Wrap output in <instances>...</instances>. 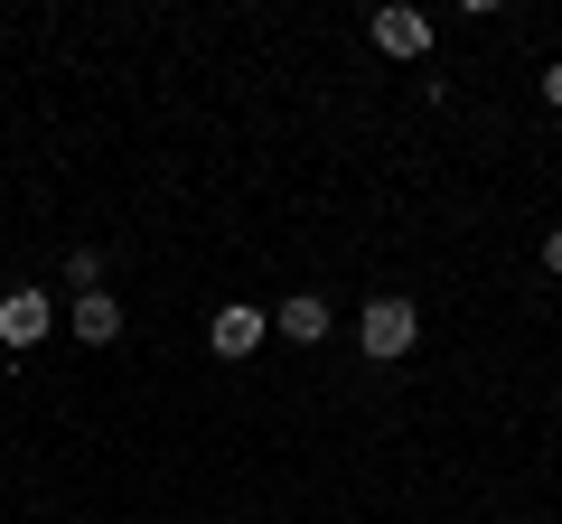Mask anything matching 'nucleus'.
I'll list each match as a JSON object with an SVG mask.
<instances>
[{"instance_id": "obj_8", "label": "nucleus", "mask_w": 562, "mask_h": 524, "mask_svg": "<svg viewBox=\"0 0 562 524\" xmlns=\"http://www.w3.org/2000/svg\"><path fill=\"white\" fill-rule=\"evenodd\" d=\"M543 103H553V113H562V57L543 66Z\"/></svg>"}, {"instance_id": "obj_4", "label": "nucleus", "mask_w": 562, "mask_h": 524, "mask_svg": "<svg viewBox=\"0 0 562 524\" xmlns=\"http://www.w3.org/2000/svg\"><path fill=\"white\" fill-rule=\"evenodd\" d=\"M375 47L384 57H422V47H431V20H422V10H375Z\"/></svg>"}, {"instance_id": "obj_3", "label": "nucleus", "mask_w": 562, "mask_h": 524, "mask_svg": "<svg viewBox=\"0 0 562 524\" xmlns=\"http://www.w3.org/2000/svg\"><path fill=\"white\" fill-rule=\"evenodd\" d=\"M47 319H57V300H47V291H10V300H0V338H10V346H38Z\"/></svg>"}, {"instance_id": "obj_6", "label": "nucleus", "mask_w": 562, "mask_h": 524, "mask_svg": "<svg viewBox=\"0 0 562 524\" xmlns=\"http://www.w3.org/2000/svg\"><path fill=\"white\" fill-rule=\"evenodd\" d=\"M281 338H291V346H319V338H328V300H319V291L281 300Z\"/></svg>"}, {"instance_id": "obj_7", "label": "nucleus", "mask_w": 562, "mask_h": 524, "mask_svg": "<svg viewBox=\"0 0 562 524\" xmlns=\"http://www.w3.org/2000/svg\"><path fill=\"white\" fill-rule=\"evenodd\" d=\"M66 282H76V300H85V291H103V253H94V243L66 253Z\"/></svg>"}, {"instance_id": "obj_1", "label": "nucleus", "mask_w": 562, "mask_h": 524, "mask_svg": "<svg viewBox=\"0 0 562 524\" xmlns=\"http://www.w3.org/2000/svg\"><path fill=\"white\" fill-rule=\"evenodd\" d=\"M413 338H422V309H413V300H366V309H357V346H366L375 365H394Z\"/></svg>"}, {"instance_id": "obj_2", "label": "nucleus", "mask_w": 562, "mask_h": 524, "mask_svg": "<svg viewBox=\"0 0 562 524\" xmlns=\"http://www.w3.org/2000/svg\"><path fill=\"white\" fill-rule=\"evenodd\" d=\"M206 346H216L225 365H235V356H254V346H262V309H254V300H225L216 319H206Z\"/></svg>"}, {"instance_id": "obj_5", "label": "nucleus", "mask_w": 562, "mask_h": 524, "mask_svg": "<svg viewBox=\"0 0 562 524\" xmlns=\"http://www.w3.org/2000/svg\"><path fill=\"white\" fill-rule=\"evenodd\" d=\"M76 338L85 346H113L122 338V300H113V291H85V300H76Z\"/></svg>"}, {"instance_id": "obj_9", "label": "nucleus", "mask_w": 562, "mask_h": 524, "mask_svg": "<svg viewBox=\"0 0 562 524\" xmlns=\"http://www.w3.org/2000/svg\"><path fill=\"white\" fill-rule=\"evenodd\" d=\"M543 262H553V272H562V225H553V235H543Z\"/></svg>"}]
</instances>
